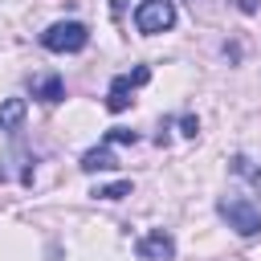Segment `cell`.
Returning <instances> with one entry per match:
<instances>
[{
	"mask_svg": "<svg viewBox=\"0 0 261 261\" xmlns=\"http://www.w3.org/2000/svg\"><path fill=\"white\" fill-rule=\"evenodd\" d=\"M179 126H184V135H188V139H192V135H196V130H200V122H196V118H192V114H184V118H179Z\"/></svg>",
	"mask_w": 261,
	"mask_h": 261,
	"instance_id": "obj_12",
	"label": "cell"
},
{
	"mask_svg": "<svg viewBox=\"0 0 261 261\" xmlns=\"http://www.w3.org/2000/svg\"><path fill=\"white\" fill-rule=\"evenodd\" d=\"M237 8H241V12H257V4H253V0H237Z\"/></svg>",
	"mask_w": 261,
	"mask_h": 261,
	"instance_id": "obj_13",
	"label": "cell"
},
{
	"mask_svg": "<svg viewBox=\"0 0 261 261\" xmlns=\"http://www.w3.org/2000/svg\"><path fill=\"white\" fill-rule=\"evenodd\" d=\"M216 212H220V220H224L232 232H241V237H257V232H261V208H257L253 200H245V196H224V200L216 204Z\"/></svg>",
	"mask_w": 261,
	"mask_h": 261,
	"instance_id": "obj_1",
	"label": "cell"
},
{
	"mask_svg": "<svg viewBox=\"0 0 261 261\" xmlns=\"http://www.w3.org/2000/svg\"><path fill=\"white\" fill-rule=\"evenodd\" d=\"M175 24V4L171 0H143L135 8V29L143 37H155V33H167Z\"/></svg>",
	"mask_w": 261,
	"mask_h": 261,
	"instance_id": "obj_3",
	"label": "cell"
},
{
	"mask_svg": "<svg viewBox=\"0 0 261 261\" xmlns=\"http://www.w3.org/2000/svg\"><path fill=\"white\" fill-rule=\"evenodd\" d=\"M106 143H135V130H122V126H114V130L106 135Z\"/></svg>",
	"mask_w": 261,
	"mask_h": 261,
	"instance_id": "obj_11",
	"label": "cell"
},
{
	"mask_svg": "<svg viewBox=\"0 0 261 261\" xmlns=\"http://www.w3.org/2000/svg\"><path fill=\"white\" fill-rule=\"evenodd\" d=\"M33 98H41V102H61V98H65V82H61L57 73H49V77H41V82L33 86Z\"/></svg>",
	"mask_w": 261,
	"mask_h": 261,
	"instance_id": "obj_7",
	"label": "cell"
},
{
	"mask_svg": "<svg viewBox=\"0 0 261 261\" xmlns=\"http://www.w3.org/2000/svg\"><path fill=\"white\" fill-rule=\"evenodd\" d=\"M94 196H102V200H122V196H130V179H114V184L98 188Z\"/></svg>",
	"mask_w": 261,
	"mask_h": 261,
	"instance_id": "obj_10",
	"label": "cell"
},
{
	"mask_svg": "<svg viewBox=\"0 0 261 261\" xmlns=\"http://www.w3.org/2000/svg\"><path fill=\"white\" fill-rule=\"evenodd\" d=\"M232 171L245 175V179H253V184H261V167H257L249 155H232Z\"/></svg>",
	"mask_w": 261,
	"mask_h": 261,
	"instance_id": "obj_9",
	"label": "cell"
},
{
	"mask_svg": "<svg viewBox=\"0 0 261 261\" xmlns=\"http://www.w3.org/2000/svg\"><path fill=\"white\" fill-rule=\"evenodd\" d=\"M24 122V98H8L0 106V130H16Z\"/></svg>",
	"mask_w": 261,
	"mask_h": 261,
	"instance_id": "obj_8",
	"label": "cell"
},
{
	"mask_svg": "<svg viewBox=\"0 0 261 261\" xmlns=\"http://www.w3.org/2000/svg\"><path fill=\"white\" fill-rule=\"evenodd\" d=\"M151 82V69L147 65H139L135 73H118L114 82H110V90H106V110H126L130 102H135V86H147Z\"/></svg>",
	"mask_w": 261,
	"mask_h": 261,
	"instance_id": "obj_4",
	"label": "cell"
},
{
	"mask_svg": "<svg viewBox=\"0 0 261 261\" xmlns=\"http://www.w3.org/2000/svg\"><path fill=\"white\" fill-rule=\"evenodd\" d=\"M135 253H139L143 261H171V257H175V237H171L167 228H151V232H143V237L135 241Z\"/></svg>",
	"mask_w": 261,
	"mask_h": 261,
	"instance_id": "obj_5",
	"label": "cell"
},
{
	"mask_svg": "<svg viewBox=\"0 0 261 261\" xmlns=\"http://www.w3.org/2000/svg\"><path fill=\"white\" fill-rule=\"evenodd\" d=\"M41 45L49 53H82L90 45V29L82 20H57V24H49L41 33Z\"/></svg>",
	"mask_w": 261,
	"mask_h": 261,
	"instance_id": "obj_2",
	"label": "cell"
},
{
	"mask_svg": "<svg viewBox=\"0 0 261 261\" xmlns=\"http://www.w3.org/2000/svg\"><path fill=\"white\" fill-rule=\"evenodd\" d=\"M118 159H114V151H110V143H102V147H94V151H86L82 155V171H110Z\"/></svg>",
	"mask_w": 261,
	"mask_h": 261,
	"instance_id": "obj_6",
	"label": "cell"
}]
</instances>
